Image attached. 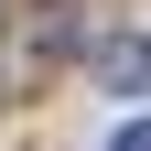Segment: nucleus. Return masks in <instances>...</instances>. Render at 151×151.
Segmentation results:
<instances>
[{
    "label": "nucleus",
    "instance_id": "obj_1",
    "mask_svg": "<svg viewBox=\"0 0 151 151\" xmlns=\"http://www.w3.org/2000/svg\"><path fill=\"white\" fill-rule=\"evenodd\" d=\"M97 76L108 86H151V43L129 32V43H97Z\"/></svg>",
    "mask_w": 151,
    "mask_h": 151
},
{
    "label": "nucleus",
    "instance_id": "obj_2",
    "mask_svg": "<svg viewBox=\"0 0 151 151\" xmlns=\"http://www.w3.org/2000/svg\"><path fill=\"white\" fill-rule=\"evenodd\" d=\"M108 151H151V119H129V129H119V140H108Z\"/></svg>",
    "mask_w": 151,
    "mask_h": 151
}]
</instances>
